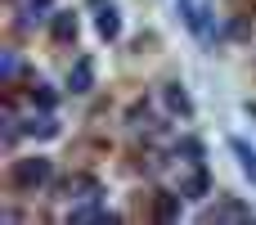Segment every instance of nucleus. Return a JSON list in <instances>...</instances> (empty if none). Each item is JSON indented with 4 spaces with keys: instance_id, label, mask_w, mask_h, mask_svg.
Wrapping results in <instances>:
<instances>
[{
    "instance_id": "1",
    "label": "nucleus",
    "mask_w": 256,
    "mask_h": 225,
    "mask_svg": "<svg viewBox=\"0 0 256 225\" xmlns=\"http://www.w3.org/2000/svg\"><path fill=\"white\" fill-rule=\"evenodd\" d=\"M4 180H9V189H18V194H36V189H45V185L54 180V158H45V153L14 158L9 171H4Z\"/></svg>"
},
{
    "instance_id": "2",
    "label": "nucleus",
    "mask_w": 256,
    "mask_h": 225,
    "mask_svg": "<svg viewBox=\"0 0 256 225\" xmlns=\"http://www.w3.org/2000/svg\"><path fill=\"white\" fill-rule=\"evenodd\" d=\"M180 194H184V198H207V194H212V176H207L202 158H189L184 180H180Z\"/></svg>"
},
{
    "instance_id": "3",
    "label": "nucleus",
    "mask_w": 256,
    "mask_h": 225,
    "mask_svg": "<svg viewBox=\"0 0 256 225\" xmlns=\"http://www.w3.org/2000/svg\"><path fill=\"white\" fill-rule=\"evenodd\" d=\"M63 198H72V203H99V198H104V185H99L94 176H81V171H76V176L63 180Z\"/></svg>"
},
{
    "instance_id": "4",
    "label": "nucleus",
    "mask_w": 256,
    "mask_h": 225,
    "mask_svg": "<svg viewBox=\"0 0 256 225\" xmlns=\"http://www.w3.org/2000/svg\"><path fill=\"white\" fill-rule=\"evenodd\" d=\"M202 221L212 225H220V221H252V207H243V203H234V198H216V203H212V207H207V212H202Z\"/></svg>"
},
{
    "instance_id": "5",
    "label": "nucleus",
    "mask_w": 256,
    "mask_h": 225,
    "mask_svg": "<svg viewBox=\"0 0 256 225\" xmlns=\"http://www.w3.org/2000/svg\"><path fill=\"white\" fill-rule=\"evenodd\" d=\"M76 32H81V23H76L72 9H54V14H50V36H54L58 45H72Z\"/></svg>"
},
{
    "instance_id": "6",
    "label": "nucleus",
    "mask_w": 256,
    "mask_h": 225,
    "mask_svg": "<svg viewBox=\"0 0 256 225\" xmlns=\"http://www.w3.org/2000/svg\"><path fill=\"white\" fill-rule=\"evenodd\" d=\"M68 221H72V225H112V221H117V212H108L104 203H76V207L68 212Z\"/></svg>"
},
{
    "instance_id": "7",
    "label": "nucleus",
    "mask_w": 256,
    "mask_h": 225,
    "mask_svg": "<svg viewBox=\"0 0 256 225\" xmlns=\"http://www.w3.org/2000/svg\"><path fill=\"white\" fill-rule=\"evenodd\" d=\"M68 90H72V95H90V90H94V63H90L86 54L72 63V72H68Z\"/></svg>"
},
{
    "instance_id": "8",
    "label": "nucleus",
    "mask_w": 256,
    "mask_h": 225,
    "mask_svg": "<svg viewBox=\"0 0 256 225\" xmlns=\"http://www.w3.org/2000/svg\"><path fill=\"white\" fill-rule=\"evenodd\" d=\"M94 32H99L104 41H117V36H122V14H117V5H104V9L94 14Z\"/></svg>"
},
{
    "instance_id": "9",
    "label": "nucleus",
    "mask_w": 256,
    "mask_h": 225,
    "mask_svg": "<svg viewBox=\"0 0 256 225\" xmlns=\"http://www.w3.org/2000/svg\"><path fill=\"white\" fill-rule=\"evenodd\" d=\"M22 135H32V140H50V135H58V122H54V113H32L27 117V126H22Z\"/></svg>"
},
{
    "instance_id": "10",
    "label": "nucleus",
    "mask_w": 256,
    "mask_h": 225,
    "mask_svg": "<svg viewBox=\"0 0 256 225\" xmlns=\"http://www.w3.org/2000/svg\"><path fill=\"white\" fill-rule=\"evenodd\" d=\"M230 153L238 158V167H243V176H248V180L256 185V149L248 144V140H238V135H234V140H230Z\"/></svg>"
},
{
    "instance_id": "11",
    "label": "nucleus",
    "mask_w": 256,
    "mask_h": 225,
    "mask_svg": "<svg viewBox=\"0 0 256 225\" xmlns=\"http://www.w3.org/2000/svg\"><path fill=\"white\" fill-rule=\"evenodd\" d=\"M166 108H171V113H180V117H194V99H189V90H184L180 81H171V86H166Z\"/></svg>"
},
{
    "instance_id": "12",
    "label": "nucleus",
    "mask_w": 256,
    "mask_h": 225,
    "mask_svg": "<svg viewBox=\"0 0 256 225\" xmlns=\"http://www.w3.org/2000/svg\"><path fill=\"white\" fill-rule=\"evenodd\" d=\"M54 104H58V95H54L50 86H40V81H36V86H32V108H45V113H54Z\"/></svg>"
},
{
    "instance_id": "13",
    "label": "nucleus",
    "mask_w": 256,
    "mask_h": 225,
    "mask_svg": "<svg viewBox=\"0 0 256 225\" xmlns=\"http://www.w3.org/2000/svg\"><path fill=\"white\" fill-rule=\"evenodd\" d=\"M22 14H36V18H45V14H54V0H22Z\"/></svg>"
},
{
    "instance_id": "14",
    "label": "nucleus",
    "mask_w": 256,
    "mask_h": 225,
    "mask_svg": "<svg viewBox=\"0 0 256 225\" xmlns=\"http://www.w3.org/2000/svg\"><path fill=\"white\" fill-rule=\"evenodd\" d=\"M158 216H162V221H176V216H180V203H176V198H162V203H158Z\"/></svg>"
},
{
    "instance_id": "15",
    "label": "nucleus",
    "mask_w": 256,
    "mask_h": 225,
    "mask_svg": "<svg viewBox=\"0 0 256 225\" xmlns=\"http://www.w3.org/2000/svg\"><path fill=\"white\" fill-rule=\"evenodd\" d=\"M4 77H9V81L18 77V54H14V50H4Z\"/></svg>"
}]
</instances>
